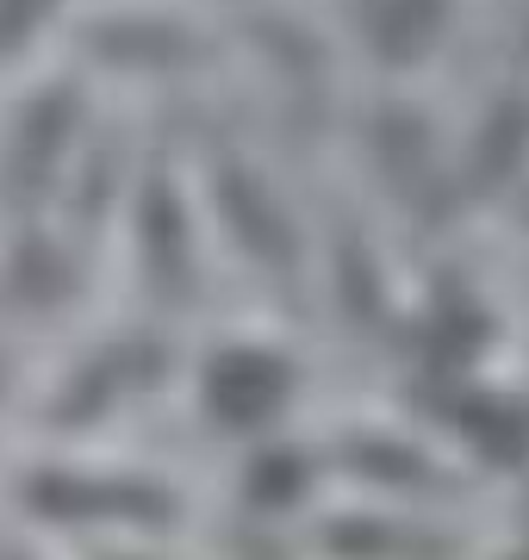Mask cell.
I'll return each instance as SVG.
<instances>
[{
	"label": "cell",
	"instance_id": "cell-1",
	"mask_svg": "<svg viewBox=\"0 0 529 560\" xmlns=\"http://www.w3.org/2000/svg\"><path fill=\"white\" fill-rule=\"evenodd\" d=\"M498 243H510V249H529V180H524V194L510 200V212L498 219V231H492Z\"/></svg>",
	"mask_w": 529,
	"mask_h": 560
},
{
	"label": "cell",
	"instance_id": "cell-2",
	"mask_svg": "<svg viewBox=\"0 0 529 560\" xmlns=\"http://www.w3.org/2000/svg\"><path fill=\"white\" fill-rule=\"evenodd\" d=\"M480 7H486V20H492V13H498V7H510V0H480Z\"/></svg>",
	"mask_w": 529,
	"mask_h": 560
}]
</instances>
